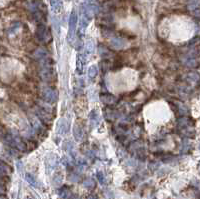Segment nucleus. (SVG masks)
<instances>
[{
	"label": "nucleus",
	"mask_w": 200,
	"mask_h": 199,
	"mask_svg": "<svg viewBox=\"0 0 200 199\" xmlns=\"http://www.w3.org/2000/svg\"><path fill=\"white\" fill-rule=\"evenodd\" d=\"M85 1H86V2H87V3H89V2H91V1H92V0H85Z\"/></svg>",
	"instance_id": "412c9836"
},
{
	"label": "nucleus",
	"mask_w": 200,
	"mask_h": 199,
	"mask_svg": "<svg viewBox=\"0 0 200 199\" xmlns=\"http://www.w3.org/2000/svg\"><path fill=\"white\" fill-rule=\"evenodd\" d=\"M6 142L10 145V146L15 147V148H17V149H19V150H23L25 148V144L23 143V142L20 140V139L14 137V136H12V135H7Z\"/></svg>",
	"instance_id": "f03ea898"
},
{
	"label": "nucleus",
	"mask_w": 200,
	"mask_h": 199,
	"mask_svg": "<svg viewBox=\"0 0 200 199\" xmlns=\"http://www.w3.org/2000/svg\"><path fill=\"white\" fill-rule=\"evenodd\" d=\"M76 25H77V14L73 10L70 14V18H69V33H68L69 38H72L74 33H75Z\"/></svg>",
	"instance_id": "7ed1b4c3"
},
{
	"label": "nucleus",
	"mask_w": 200,
	"mask_h": 199,
	"mask_svg": "<svg viewBox=\"0 0 200 199\" xmlns=\"http://www.w3.org/2000/svg\"><path fill=\"white\" fill-rule=\"evenodd\" d=\"M87 199H98V198H97V196H96V195L91 194V195H89V196H88Z\"/></svg>",
	"instance_id": "6ab92c4d"
},
{
	"label": "nucleus",
	"mask_w": 200,
	"mask_h": 199,
	"mask_svg": "<svg viewBox=\"0 0 200 199\" xmlns=\"http://www.w3.org/2000/svg\"><path fill=\"white\" fill-rule=\"evenodd\" d=\"M50 5H51L52 10L54 11L55 13L60 12L62 9V1L61 0H49Z\"/></svg>",
	"instance_id": "423d86ee"
},
{
	"label": "nucleus",
	"mask_w": 200,
	"mask_h": 199,
	"mask_svg": "<svg viewBox=\"0 0 200 199\" xmlns=\"http://www.w3.org/2000/svg\"><path fill=\"white\" fill-rule=\"evenodd\" d=\"M84 63H85L84 56H83L82 54H79L78 57H77V72H78L79 74H81L83 72Z\"/></svg>",
	"instance_id": "0eeeda50"
},
{
	"label": "nucleus",
	"mask_w": 200,
	"mask_h": 199,
	"mask_svg": "<svg viewBox=\"0 0 200 199\" xmlns=\"http://www.w3.org/2000/svg\"><path fill=\"white\" fill-rule=\"evenodd\" d=\"M83 184H84V186L86 187V188H88V189L93 188V187L95 186V182L91 179V178H90V179L85 180V181H84V183H83Z\"/></svg>",
	"instance_id": "ddd939ff"
},
{
	"label": "nucleus",
	"mask_w": 200,
	"mask_h": 199,
	"mask_svg": "<svg viewBox=\"0 0 200 199\" xmlns=\"http://www.w3.org/2000/svg\"><path fill=\"white\" fill-rule=\"evenodd\" d=\"M24 199H34L33 197H30V196H28V197H26V198H24Z\"/></svg>",
	"instance_id": "aec40b11"
},
{
	"label": "nucleus",
	"mask_w": 200,
	"mask_h": 199,
	"mask_svg": "<svg viewBox=\"0 0 200 199\" xmlns=\"http://www.w3.org/2000/svg\"><path fill=\"white\" fill-rule=\"evenodd\" d=\"M58 98V93L57 91L54 90L52 88H47L43 91V99L45 100L46 102L52 103L55 102Z\"/></svg>",
	"instance_id": "f257e3e1"
},
{
	"label": "nucleus",
	"mask_w": 200,
	"mask_h": 199,
	"mask_svg": "<svg viewBox=\"0 0 200 199\" xmlns=\"http://www.w3.org/2000/svg\"><path fill=\"white\" fill-rule=\"evenodd\" d=\"M68 128H69V125H68V122L65 119H60L58 122L57 125V131L59 134H65L68 131Z\"/></svg>",
	"instance_id": "39448f33"
},
{
	"label": "nucleus",
	"mask_w": 200,
	"mask_h": 199,
	"mask_svg": "<svg viewBox=\"0 0 200 199\" xmlns=\"http://www.w3.org/2000/svg\"><path fill=\"white\" fill-rule=\"evenodd\" d=\"M86 51H87L89 54L94 51V45L91 41H88V42L86 43Z\"/></svg>",
	"instance_id": "dca6fc26"
},
{
	"label": "nucleus",
	"mask_w": 200,
	"mask_h": 199,
	"mask_svg": "<svg viewBox=\"0 0 200 199\" xmlns=\"http://www.w3.org/2000/svg\"><path fill=\"white\" fill-rule=\"evenodd\" d=\"M7 173H8V167L7 166L3 165V164H0V178L4 177Z\"/></svg>",
	"instance_id": "9b49d317"
},
{
	"label": "nucleus",
	"mask_w": 200,
	"mask_h": 199,
	"mask_svg": "<svg viewBox=\"0 0 200 199\" xmlns=\"http://www.w3.org/2000/svg\"><path fill=\"white\" fill-rule=\"evenodd\" d=\"M74 136H75V138L77 139V140H79L80 138H81V136H82V131H81V129L80 128H78V127H75L74 128Z\"/></svg>",
	"instance_id": "4468645a"
},
{
	"label": "nucleus",
	"mask_w": 200,
	"mask_h": 199,
	"mask_svg": "<svg viewBox=\"0 0 200 199\" xmlns=\"http://www.w3.org/2000/svg\"><path fill=\"white\" fill-rule=\"evenodd\" d=\"M25 179L28 181L30 185L34 186V187H37V186H38L37 181H36V179H35V177H34L32 174H30V173H26V174H25Z\"/></svg>",
	"instance_id": "9d476101"
},
{
	"label": "nucleus",
	"mask_w": 200,
	"mask_h": 199,
	"mask_svg": "<svg viewBox=\"0 0 200 199\" xmlns=\"http://www.w3.org/2000/svg\"><path fill=\"white\" fill-rule=\"evenodd\" d=\"M0 199H5L4 197H1V196H0Z\"/></svg>",
	"instance_id": "4be33fe9"
},
{
	"label": "nucleus",
	"mask_w": 200,
	"mask_h": 199,
	"mask_svg": "<svg viewBox=\"0 0 200 199\" xmlns=\"http://www.w3.org/2000/svg\"><path fill=\"white\" fill-rule=\"evenodd\" d=\"M111 44L114 48H121L125 45V41L122 39L121 37H116L113 38V40L111 41Z\"/></svg>",
	"instance_id": "6e6552de"
},
{
	"label": "nucleus",
	"mask_w": 200,
	"mask_h": 199,
	"mask_svg": "<svg viewBox=\"0 0 200 199\" xmlns=\"http://www.w3.org/2000/svg\"><path fill=\"white\" fill-rule=\"evenodd\" d=\"M5 193V187L0 183V195H3Z\"/></svg>",
	"instance_id": "a211bd4d"
},
{
	"label": "nucleus",
	"mask_w": 200,
	"mask_h": 199,
	"mask_svg": "<svg viewBox=\"0 0 200 199\" xmlns=\"http://www.w3.org/2000/svg\"><path fill=\"white\" fill-rule=\"evenodd\" d=\"M96 177H97V180L99 181L100 184H103L105 183V177H104V175L102 172H97L96 173Z\"/></svg>",
	"instance_id": "2eb2a0df"
},
{
	"label": "nucleus",
	"mask_w": 200,
	"mask_h": 199,
	"mask_svg": "<svg viewBox=\"0 0 200 199\" xmlns=\"http://www.w3.org/2000/svg\"><path fill=\"white\" fill-rule=\"evenodd\" d=\"M59 195H60L61 197H63V198H67V196H68V190L65 188V187H63L62 189L59 190Z\"/></svg>",
	"instance_id": "f3484780"
},
{
	"label": "nucleus",
	"mask_w": 200,
	"mask_h": 199,
	"mask_svg": "<svg viewBox=\"0 0 200 199\" xmlns=\"http://www.w3.org/2000/svg\"><path fill=\"white\" fill-rule=\"evenodd\" d=\"M101 99H102L104 102H111V101L114 100V96L111 95V94H107L106 93L105 96H104V95H101Z\"/></svg>",
	"instance_id": "f8f14e48"
},
{
	"label": "nucleus",
	"mask_w": 200,
	"mask_h": 199,
	"mask_svg": "<svg viewBox=\"0 0 200 199\" xmlns=\"http://www.w3.org/2000/svg\"><path fill=\"white\" fill-rule=\"evenodd\" d=\"M97 73H98V68L96 65H92V66L89 67L88 69V77L90 79H94L95 77L97 76Z\"/></svg>",
	"instance_id": "1a4fd4ad"
},
{
	"label": "nucleus",
	"mask_w": 200,
	"mask_h": 199,
	"mask_svg": "<svg viewBox=\"0 0 200 199\" xmlns=\"http://www.w3.org/2000/svg\"><path fill=\"white\" fill-rule=\"evenodd\" d=\"M36 37L40 41H45L48 38V29L44 24L38 25L36 29Z\"/></svg>",
	"instance_id": "20e7f679"
}]
</instances>
